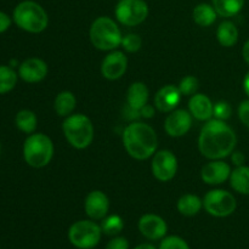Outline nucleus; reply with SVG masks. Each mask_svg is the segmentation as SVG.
Returning a JSON list of instances; mask_svg holds the SVG:
<instances>
[{"instance_id":"bb28decb","label":"nucleus","mask_w":249,"mask_h":249,"mask_svg":"<svg viewBox=\"0 0 249 249\" xmlns=\"http://www.w3.org/2000/svg\"><path fill=\"white\" fill-rule=\"evenodd\" d=\"M17 83V74L12 68L0 66V94L9 92Z\"/></svg>"},{"instance_id":"ddd939ff","label":"nucleus","mask_w":249,"mask_h":249,"mask_svg":"<svg viewBox=\"0 0 249 249\" xmlns=\"http://www.w3.org/2000/svg\"><path fill=\"white\" fill-rule=\"evenodd\" d=\"M84 208L85 213H87L89 218L94 219V220L104 219L107 215V213H108V197L102 191H99V190L91 191L88 195L87 198H85Z\"/></svg>"},{"instance_id":"f8f14e48","label":"nucleus","mask_w":249,"mask_h":249,"mask_svg":"<svg viewBox=\"0 0 249 249\" xmlns=\"http://www.w3.org/2000/svg\"><path fill=\"white\" fill-rule=\"evenodd\" d=\"M128 67V58L122 51H113L104 58L101 73L106 79L117 80L125 73Z\"/></svg>"},{"instance_id":"2eb2a0df","label":"nucleus","mask_w":249,"mask_h":249,"mask_svg":"<svg viewBox=\"0 0 249 249\" xmlns=\"http://www.w3.org/2000/svg\"><path fill=\"white\" fill-rule=\"evenodd\" d=\"M139 230L148 240H160L167 233V223L160 216L146 214L139 221Z\"/></svg>"},{"instance_id":"4468645a","label":"nucleus","mask_w":249,"mask_h":249,"mask_svg":"<svg viewBox=\"0 0 249 249\" xmlns=\"http://www.w3.org/2000/svg\"><path fill=\"white\" fill-rule=\"evenodd\" d=\"M231 168L228 163L214 160L202 168L201 177L206 184L220 185L230 178Z\"/></svg>"},{"instance_id":"9b49d317","label":"nucleus","mask_w":249,"mask_h":249,"mask_svg":"<svg viewBox=\"0 0 249 249\" xmlns=\"http://www.w3.org/2000/svg\"><path fill=\"white\" fill-rule=\"evenodd\" d=\"M192 114L185 109L173 111L164 122V129L172 138H180L191 129Z\"/></svg>"},{"instance_id":"58836bf2","label":"nucleus","mask_w":249,"mask_h":249,"mask_svg":"<svg viewBox=\"0 0 249 249\" xmlns=\"http://www.w3.org/2000/svg\"><path fill=\"white\" fill-rule=\"evenodd\" d=\"M243 89H245V92L249 97V72L246 74L245 79H243Z\"/></svg>"},{"instance_id":"aec40b11","label":"nucleus","mask_w":249,"mask_h":249,"mask_svg":"<svg viewBox=\"0 0 249 249\" xmlns=\"http://www.w3.org/2000/svg\"><path fill=\"white\" fill-rule=\"evenodd\" d=\"M216 38L220 45L225 48H231L235 45L238 40V29L232 22L224 21L221 22L220 26L216 31Z\"/></svg>"},{"instance_id":"c9c22d12","label":"nucleus","mask_w":249,"mask_h":249,"mask_svg":"<svg viewBox=\"0 0 249 249\" xmlns=\"http://www.w3.org/2000/svg\"><path fill=\"white\" fill-rule=\"evenodd\" d=\"M231 160H232L233 164L237 165V167H241V165H243V163H245L246 157L242 152H233Z\"/></svg>"},{"instance_id":"cd10ccee","label":"nucleus","mask_w":249,"mask_h":249,"mask_svg":"<svg viewBox=\"0 0 249 249\" xmlns=\"http://www.w3.org/2000/svg\"><path fill=\"white\" fill-rule=\"evenodd\" d=\"M124 228L123 219L119 215H109L102 221L101 230L108 236H116L119 232H122Z\"/></svg>"},{"instance_id":"6ab92c4d","label":"nucleus","mask_w":249,"mask_h":249,"mask_svg":"<svg viewBox=\"0 0 249 249\" xmlns=\"http://www.w3.org/2000/svg\"><path fill=\"white\" fill-rule=\"evenodd\" d=\"M148 100V89L143 83L136 82L129 87L126 92V101L128 106L131 108L140 111L145 105H147Z\"/></svg>"},{"instance_id":"6e6552de","label":"nucleus","mask_w":249,"mask_h":249,"mask_svg":"<svg viewBox=\"0 0 249 249\" xmlns=\"http://www.w3.org/2000/svg\"><path fill=\"white\" fill-rule=\"evenodd\" d=\"M203 207L211 215L225 218L235 212L237 203L230 192L225 190H212L204 197Z\"/></svg>"},{"instance_id":"423d86ee","label":"nucleus","mask_w":249,"mask_h":249,"mask_svg":"<svg viewBox=\"0 0 249 249\" xmlns=\"http://www.w3.org/2000/svg\"><path fill=\"white\" fill-rule=\"evenodd\" d=\"M23 156L28 165L43 168L50 163L53 156V143L45 134H32L24 141Z\"/></svg>"},{"instance_id":"39448f33","label":"nucleus","mask_w":249,"mask_h":249,"mask_svg":"<svg viewBox=\"0 0 249 249\" xmlns=\"http://www.w3.org/2000/svg\"><path fill=\"white\" fill-rule=\"evenodd\" d=\"M63 134L71 146L78 150L87 148L94 140V125L84 114H71L62 125Z\"/></svg>"},{"instance_id":"393cba45","label":"nucleus","mask_w":249,"mask_h":249,"mask_svg":"<svg viewBox=\"0 0 249 249\" xmlns=\"http://www.w3.org/2000/svg\"><path fill=\"white\" fill-rule=\"evenodd\" d=\"M216 14L223 17H232L242 10L245 0H212Z\"/></svg>"},{"instance_id":"dca6fc26","label":"nucleus","mask_w":249,"mask_h":249,"mask_svg":"<svg viewBox=\"0 0 249 249\" xmlns=\"http://www.w3.org/2000/svg\"><path fill=\"white\" fill-rule=\"evenodd\" d=\"M18 74L24 82L38 83L48 74V65L40 58H28L19 65Z\"/></svg>"},{"instance_id":"7ed1b4c3","label":"nucleus","mask_w":249,"mask_h":249,"mask_svg":"<svg viewBox=\"0 0 249 249\" xmlns=\"http://www.w3.org/2000/svg\"><path fill=\"white\" fill-rule=\"evenodd\" d=\"M90 40L92 45L102 51H111L122 45L123 36L116 22L109 17H99L90 27Z\"/></svg>"},{"instance_id":"f03ea898","label":"nucleus","mask_w":249,"mask_h":249,"mask_svg":"<svg viewBox=\"0 0 249 249\" xmlns=\"http://www.w3.org/2000/svg\"><path fill=\"white\" fill-rule=\"evenodd\" d=\"M123 145L130 157L138 160H147L157 148V134L148 124L135 122L123 131Z\"/></svg>"},{"instance_id":"412c9836","label":"nucleus","mask_w":249,"mask_h":249,"mask_svg":"<svg viewBox=\"0 0 249 249\" xmlns=\"http://www.w3.org/2000/svg\"><path fill=\"white\" fill-rule=\"evenodd\" d=\"M202 207H203V202L196 195H184L178 201V211L185 216L196 215V214L199 213Z\"/></svg>"},{"instance_id":"473e14b6","label":"nucleus","mask_w":249,"mask_h":249,"mask_svg":"<svg viewBox=\"0 0 249 249\" xmlns=\"http://www.w3.org/2000/svg\"><path fill=\"white\" fill-rule=\"evenodd\" d=\"M238 117H240L241 122L249 128V100L241 102L240 107H238Z\"/></svg>"},{"instance_id":"f704fd0d","label":"nucleus","mask_w":249,"mask_h":249,"mask_svg":"<svg viewBox=\"0 0 249 249\" xmlns=\"http://www.w3.org/2000/svg\"><path fill=\"white\" fill-rule=\"evenodd\" d=\"M10 24H11V19H10V17L7 16L6 14L0 11V33L6 31V29L10 27Z\"/></svg>"},{"instance_id":"f257e3e1","label":"nucleus","mask_w":249,"mask_h":249,"mask_svg":"<svg viewBox=\"0 0 249 249\" xmlns=\"http://www.w3.org/2000/svg\"><path fill=\"white\" fill-rule=\"evenodd\" d=\"M237 143L236 134L224 121L209 119L198 138L199 152L208 160H221L233 152Z\"/></svg>"},{"instance_id":"4be33fe9","label":"nucleus","mask_w":249,"mask_h":249,"mask_svg":"<svg viewBox=\"0 0 249 249\" xmlns=\"http://www.w3.org/2000/svg\"><path fill=\"white\" fill-rule=\"evenodd\" d=\"M230 184L236 192L249 195V167H237L230 175Z\"/></svg>"},{"instance_id":"ea45409f","label":"nucleus","mask_w":249,"mask_h":249,"mask_svg":"<svg viewBox=\"0 0 249 249\" xmlns=\"http://www.w3.org/2000/svg\"><path fill=\"white\" fill-rule=\"evenodd\" d=\"M134 249H156V248L153 247L152 245H148V243H146V245H140V246H138V247L134 248Z\"/></svg>"},{"instance_id":"7c9ffc66","label":"nucleus","mask_w":249,"mask_h":249,"mask_svg":"<svg viewBox=\"0 0 249 249\" xmlns=\"http://www.w3.org/2000/svg\"><path fill=\"white\" fill-rule=\"evenodd\" d=\"M232 113V108H231L230 104L225 101H219L214 105L213 108V116L215 117V119L219 121H226L231 117Z\"/></svg>"},{"instance_id":"2f4dec72","label":"nucleus","mask_w":249,"mask_h":249,"mask_svg":"<svg viewBox=\"0 0 249 249\" xmlns=\"http://www.w3.org/2000/svg\"><path fill=\"white\" fill-rule=\"evenodd\" d=\"M160 249H190V247L182 238L178 236H169L162 241Z\"/></svg>"},{"instance_id":"72a5a7b5","label":"nucleus","mask_w":249,"mask_h":249,"mask_svg":"<svg viewBox=\"0 0 249 249\" xmlns=\"http://www.w3.org/2000/svg\"><path fill=\"white\" fill-rule=\"evenodd\" d=\"M129 243L124 237H114L107 243L106 249H128Z\"/></svg>"},{"instance_id":"b1692460","label":"nucleus","mask_w":249,"mask_h":249,"mask_svg":"<svg viewBox=\"0 0 249 249\" xmlns=\"http://www.w3.org/2000/svg\"><path fill=\"white\" fill-rule=\"evenodd\" d=\"M194 21L201 27H209L215 22L216 14L213 5L209 4H198L194 9Z\"/></svg>"},{"instance_id":"f3484780","label":"nucleus","mask_w":249,"mask_h":249,"mask_svg":"<svg viewBox=\"0 0 249 249\" xmlns=\"http://www.w3.org/2000/svg\"><path fill=\"white\" fill-rule=\"evenodd\" d=\"M179 88L174 85H165L158 90L155 97V106L160 112H173L181 100Z\"/></svg>"},{"instance_id":"c756f323","label":"nucleus","mask_w":249,"mask_h":249,"mask_svg":"<svg viewBox=\"0 0 249 249\" xmlns=\"http://www.w3.org/2000/svg\"><path fill=\"white\" fill-rule=\"evenodd\" d=\"M198 89V79L194 75H187L180 82L179 90L182 95H192Z\"/></svg>"},{"instance_id":"5701e85b","label":"nucleus","mask_w":249,"mask_h":249,"mask_svg":"<svg viewBox=\"0 0 249 249\" xmlns=\"http://www.w3.org/2000/svg\"><path fill=\"white\" fill-rule=\"evenodd\" d=\"M77 105V99L71 91H62L56 96L53 108L56 113L61 117L71 116Z\"/></svg>"},{"instance_id":"4c0bfd02","label":"nucleus","mask_w":249,"mask_h":249,"mask_svg":"<svg viewBox=\"0 0 249 249\" xmlns=\"http://www.w3.org/2000/svg\"><path fill=\"white\" fill-rule=\"evenodd\" d=\"M242 56L243 58H245L246 62L249 65V40L246 41V44L243 45V49H242Z\"/></svg>"},{"instance_id":"c85d7f7f","label":"nucleus","mask_w":249,"mask_h":249,"mask_svg":"<svg viewBox=\"0 0 249 249\" xmlns=\"http://www.w3.org/2000/svg\"><path fill=\"white\" fill-rule=\"evenodd\" d=\"M141 45H142V40H141V38L138 34H126V36H123V39H122V46H123L128 53H136L138 50H140Z\"/></svg>"},{"instance_id":"1a4fd4ad","label":"nucleus","mask_w":249,"mask_h":249,"mask_svg":"<svg viewBox=\"0 0 249 249\" xmlns=\"http://www.w3.org/2000/svg\"><path fill=\"white\" fill-rule=\"evenodd\" d=\"M114 14L122 24L134 27L147 18L148 6L145 0H119Z\"/></svg>"},{"instance_id":"9d476101","label":"nucleus","mask_w":249,"mask_h":249,"mask_svg":"<svg viewBox=\"0 0 249 249\" xmlns=\"http://www.w3.org/2000/svg\"><path fill=\"white\" fill-rule=\"evenodd\" d=\"M153 177L160 181H170L178 170V160L169 150L158 151L151 164Z\"/></svg>"},{"instance_id":"0eeeda50","label":"nucleus","mask_w":249,"mask_h":249,"mask_svg":"<svg viewBox=\"0 0 249 249\" xmlns=\"http://www.w3.org/2000/svg\"><path fill=\"white\" fill-rule=\"evenodd\" d=\"M101 232V228L94 221L80 220L71 226L68 231V238L74 247L91 249L100 242Z\"/></svg>"},{"instance_id":"a211bd4d","label":"nucleus","mask_w":249,"mask_h":249,"mask_svg":"<svg viewBox=\"0 0 249 249\" xmlns=\"http://www.w3.org/2000/svg\"><path fill=\"white\" fill-rule=\"evenodd\" d=\"M213 108L214 105L206 95L196 94L190 99V113L198 121H209L213 117Z\"/></svg>"},{"instance_id":"e433bc0d","label":"nucleus","mask_w":249,"mask_h":249,"mask_svg":"<svg viewBox=\"0 0 249 249\" xmlns=\"http://www.w3.org/2000/svg\"><path fill=\"white\" fill-rule=\"evenodd\" d=\"M141 117H145V118H151V117L155 116V109L150 105H145L142 108L140 109Z\"/></svg>"},{"instance_id":"20e7f679","label":"nucleus","mask_w":249,"mask_h":249,"mask_svg":"<svg viewBox=\"0 0 249 249\" xmlns=\"http://www.w3.org/2000/svg\"><path fill=\"white\" fill-rule=\"evenodd\" d=\"M14 21L17 26L29 33H40L48 27L49 17L45 10L36 1L19 2L14 11Z\"/></svg>"},{"instance_id":"a878e982","label":"nucleus","mask_w":249,"mask_h":249,"mask_svg":"<svg viewBox=\"0 0 249 249\" xmlns=\"http://www.w3.org/2000/svg\"><path fill=\"white\" fill-rule=\"evenodd\" d=\"M36 116L34 112L29 109H22L16 116V124L18 129L23 133L31 134L36 130Z\"/></svg>"}]
</instances>
